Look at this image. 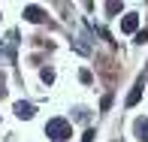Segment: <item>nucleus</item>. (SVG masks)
<instances>
[{
	"mask_svg": "<svg viewBox=\"0 0 148 142\" xmlns=\"http://www.w3.org/2000/svg\"><path fill=\"white\" fill-rule=\"evenodd\" d=\"M45 133H49L55 142H64V139H70V136H73V127L66 124L64 118H51L49 124H45Z\"/></svg>",
	"mask_w": 148,
	"mask_h": 142,
	"instance_id": "nucleus-1",
	"label": "nucleus"
},
{
	"mask_svg": "<svg viewBox=\"0 0 148 142\" xmlns=\"http://www.w3.org/2000/svg\"><path fill=\"white\" fill-rule=\"evenodd\" d=\"M136 27H139V15H136V12L124 15V21H121V30H124V33H133Z\"/></svg>",
	"mask_w": 148,
	"mask_h": 142,
	"instance_id": "nucleus-2",
	"label": "nucleus"
},
{
	"mask_svg": "<svg viewBox=\"0 0 148 142\" xmlns=\"http://www.w3.org/2000/svg\"><path fill=\"white\" fill-rule=\"evenodd\" d=\"M24 18H27V21H42L45 12L39 9V6H27V9H24Z\"/></svg>",
	"mask_w": 148,
	"mask_h": 142,
	"instance_id": "nucleus-3",
	"label": "nucleus"
},
{
	"mask_svg": "<svg viewBox=\"0 0 148 142\" xmlns=\"http://www.w3.org/2000/svg\"><path fill=\"white\" fill-rule=\"evenodd\" d=\"M15 115L18 118H33V106L30 103H15Z\"/></svg>",
	"mask_w": 148,
	"mask_h": 142,
	"instance_id": "nucleus-4",
	"label": "nucleus"
},
{
	"mask_svg": "<svg viewBox=\"0 0 148 142\" xmlns=\"http://www.w3.org/2000/svg\"><path fill=\"white\" fill-rule=\"evenodd\" d=\"M136 133H139V139L148 142V118H139L136 121Z\"/></svg>",
	"mask_w": 148,
	"mask_h": 142,
	"instance_id": "nucleus-5",
	"label": "nucleus"
},
{
	"mask_svg": "<svg viewBox=\"0 0 148 142\" xmlns=\"http://www.w3.org/2000/svg\"><path fill=\"white\" fill-rule=\"evenodd\" d=\"M139 97H142V82H139V85L130 91V97H127V106H136V103H139Z\"/></svg>",
	"mask_w": 148,
	"mask_h": 142,
	"instance_id": "nucleus-6",
	"label": "nucleus"
},
{
	"mask_svg": "<svg viewBox=\"0 0 148 142\" xmlns=\"http://www.w3.org/2000/svg\"><path fill=\"white\" fill-rule=\"evenodd\" d=\"M94 136H97V133H94V130H88V133L82 136V142H94Z\"/></svg>",
	"mask_w": 148,
	"mask_h": 142,
	"instance_id": "nucleus-7",
	"label": "nucleus"
},
{
	"mask_svg": "<svg viewBox=\"0 0 148 142\" xmlns=\"http://www.w3.org/2000/svg\"><path fill=\"white\" fill-rule=\"evenodd\" d=\"M0 97H6V88H3V79H0Z\"/></svg>",
	"mask_w": 148,
	"mask_h": 142,
	"instance_id": "nucleus-8",
	"label": "nucleus"
}]
</instances>
